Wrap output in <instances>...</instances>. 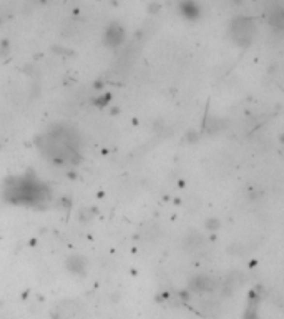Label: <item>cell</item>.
<instances>
[{
	"instance_id": "cell-1",
	"label": "cell",
	"mask_w": 284,
	"mask_h": 319,
	"mask_svg": "<svg viewBox=\"0 0 284 319\" xmlns=\"http://www.w3.org/2000/svg\"><path fill=\"white\" fill-rule=\"evenodd\" d=\"M231 32L233 37H235V42H238L241 45H246L252 38V35H254V27L246 18H236L235 23L231 25Z\"/></svg>"
},
{
	"instance_id": "cell-2",
	"label": "cell",
	"mask_w": 284,
	"mask_h": 319,
	"mask_svg": "<svg viewBox=\"0 0 284 319\" xmlns=\"http://www.w3.org/2000/svg\"><path fill=\"white\" fill-rule=\"evenodd\" d=\"M258 303H259V299L256 298L254 294H251L250 303H248L246 311H244V319H259V316H258Z\"/></svg>"
},
{
	"instance_id": "cell-3",
	"label": "cell",
	"mask_w": 284,
	"mask_h": 319,
	"mask_svg": "<svg viewBox=\"0 0 284 319\" xmlns=\"http://www.w3.org/2000/svg\"><path fill=\"white\" fill-rule=\"evenodd\" d=\"M191 286L200 293H205V291H213L215 289V281L209 278H198L194 279V283H191Z\"/></svg>"
},
{
	"instance_id": "cell-4",
	"label": "cell",
	"mask_w": 284,
	"mask_h": 319,
	"mask_svg": "<svg viewBox=\"0 0 284 319\" xmlns=\"http://www.w3.org/2000/svg\"><path fill=\"white\" fill-rule=\"evenodd\" d=\"M75 306H72L68 303V304H63V306H60V313H58V318L60 319H72L73 318V314H75Z\"/></svg>"
}]
</instances>
